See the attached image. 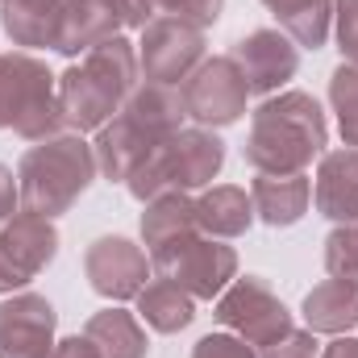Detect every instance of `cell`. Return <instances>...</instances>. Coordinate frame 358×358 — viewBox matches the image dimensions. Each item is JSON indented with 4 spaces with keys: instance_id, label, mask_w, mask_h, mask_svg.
<instances>
[{
    "instance_id": "obj_1",
    "label": "cell",
    "mask_w": 358,
    "mask_h": 358,
    "mask_svg": "<svg viewBox=\"0 0 358 358\" xmlns=\"http://www.w3.org/2000/svg\"><path fill=\"white\" fill-rule=\"evenodd\" d=\"M329 125L321 104L308 92H279L267 96L250 117L246 138V163L267 176H292L304 171L317 155H325Z\"/></svg>"
},
{
    "instance_id": "obj_2",
    "label": "cell",
    "mask_w": 358,
    "mask_h": 358,
    "mask_svg": "<svg viewBox=\"0 0 358 358\" xmlns=\"http://www.w3.org/2000/svg\"><path fill=\"white\" fill-rule=\"evenodd\" d=\"M138 50L129 38H108L100 46H92L88 55L67 67L59 76V104H63V117L76 134H88L108 125L121 104L129 100V92L138 88Z\"/></svg>"
},
{
    "instance_id": "obj_3",
    "label": "cell",
    "mask_w": 358,
    "mask_h": 358,
    "mask_svg": "<svg viewBox=\"0 0 358 358\" xmlns=\"http://www.w3.org/2000/svg\"><path fill=\"white\" fill-rule=\"evenodd\" d=\"M92 176H96V150L80 134L46 138L42 146L25 150L17 167L21 208L38 217H59L88 192Z\"/></svg>"
},
{
    "instance_id": "obj_4",
    "label": "cell",
    "mask_w": 358,
    "mask_h": 358,
    "mask_svg": "<svg viewBox=\"0 0 358 358\" xmlns=\"http://www.w3.org/2000/svg\"><path fill=\"white\" fill-rule=\"evenodd\" d=\"M225 163V142L213 129H176L167 142H159L125 179V187L146 204L163 192L204 187Z\"/></svg>"
},
{
    "instance_id": "obj_5",
    "label": "cell",
    "mask_w": 358,
    "mask_h": 358,
    "mask_svg": "<svg viewBox=\"0 0 358 358\" xmlns=\"http://www.w3.org/2000/svg\"><path fill=\"white\" fill-rule=\"evenodd\" d=\"M8 125L25 142L59 138V129L67 125L50 67L25 50L0 55V129H8Z\"/></svg>"
},
{
    "instance_id": "obj_6",
    "label": "cell",
    "mask_w": 358,
    "mask_h": 358,
    "mask_svg": "<svg viewBox=\"0 0 358 358\" xmlns=\"http://www.w3.org/2000/svg\"><path fill=\"white\" fill-rule=\"evenodd\" d=\"M217 321L225 329H234L255 350H267V346L283 342L292 334V313L283 308V300L271 292L267 279H259V275L234 279L217 296Z\"/></svg>"
},
{
    "instance_id": "obj_7",
    "label": "cell",
    "mask_w": 358,
    "mask_h": 358,
    "mask_svg": "<svg viewBox=\"0 0 358 358\" xmlns=\"http://www.w3.org/2000/svg\"><path fill=\"white\" fill-rule=\"evenodd\" d=\"M200 63H204V29L196 21L159 13L155 21L142 25L138 67H142V76L150 84H171V88H179Z\"/></svg>"
},
{
    "instance_id": "obj_8",
    "label": "cell",
    "mask_w": 358,
    "mask_h": 358,
    "mask_svg": "<svg viewBox=\"0 0 358 358\" xmlns=\"http://www.w3.org/2000/svg\"><path fill=\"white\" fill-rule=\"evenodd\" d=\"M179 100H183V113L200 129H213V125H234L246 113L250 88H246L238 63L229 55H221V59H204L179 84Z\"/></svg>"
},
{
    "instance_id": "obj_9",
    "label": "cell",
    "mask_w": 358,
    "mask_h": 358,
    "mask_svg": "<svg viewBox=\"0 0 358 358\" xmlns=\"http://www.w3.org/2000/svg\"><path fill=\"white\" fill-rule=\"evenodd\" d=\"M59 250V234L50 217L38 213H17L0 229V292L25 287L38 271L46 267Z\"/></svg>"
},
{
    "instance_id": "obj_10",
    "label": "cell",
    "mask_w": 358,
    "mask_h": 358,
    "mask_svg": "<svg viewBox=\"0 0 358 358\" xmlns=\"http://www.w3.org/2000/svg\"><path fill=\"white\" fill-rule=\"evenodd\" d=\"M84 275L104 300H134L150 283V255L129 238H96L84 255Z\"/></svg>"
},
{
    "instance_id": "obj_11",
    "label": "cell",
    "mask_w": 358,
    "mask_h": 358,
    "mask_svg": "<svg viewBox=\"0 0 358 358\" xmlns=\"http://www.w3.org/2000/svg\"><path fill=\"white\" fill-rule=\"evenodd\" d=\"M55 325L59 317L46 296H8L0 304V358H50Z\"/></svg>"
},
{
    "instance_id": "obj_12",
    "label": "cell",
    "mask_w": 358,
    "mask_h": 358,
    "mask_svg": "<svg viewBox=\"0 0 358 358\" xmlns=\"http://www.w3.org/2000/svg\"><path fill=\"white\" fill-rule=\"evenodd\" d=\"M229 59L238 63L246 88L259 92V96H275L296 76V67H300L296 42L283 29H255V34H246L242 42H234Z\"/></svg>"
},
{
    "instance_id": "obj_13",
    "label": "cell",
    "mask_w": 358,
    "mask_h": 358,
    "mask_svg": "<svg viewBox=\"0 0 358 358\" xmlns=\"http://www.w3.org/2000/svg\"><path fill=\"white\" fill-rule=\"evenodd\" d=\"M200 238L196 225V200H187V192H163L155 200H146L142 213V242L150 255V267L163 271L187 242Z\"/></svg>"
},
{
    "instance_id": "obj_14",
    "label": "cell",
    "mask_w": 358,
    "mask_h": 358,
    "mask_svg": "<svg viewBox=\"0 0 358 358\" xmlns=\"http://www.w3.org/2000/svg\"><path fill=\"white\" fill-rule=\"evenodd\" d=\"M159 275L176 279L192 300H213L229 287V279H238V255H234V246H221L213 238H196Z\"/></svg>"
},
{
    "instance_id": "obj_15",
    "label": "cell",
    "mask_w": 358,
    "mask_h": 358,
    "mask_svg": "<svg viewBox=\"0 0 358 358\" xmlns=\"http://www.w3.org/2000/svg\"><path fill=\"white\" fill-rule=\"evenodd\" d=\"M121 29H125L121 0H67L59 13L55 50L59 55H88L92 46L117 38Z\"/></svg>"
},
{
    "instance_id": "obj_16",
    "label": "cell",
    "mask_w": 358,
    "mask_h": 358,
    "mask_svg": "<svg viewBox=\"0 0 358 358\" xmlns=\"http://www.w3.org/2000/svg\"><path fill=\"white\" fill-rule=\"evenodd\" d=\"M159 146V138H150L125 108L108 121V125H100L96 129V171L108 179V183H125V179L134 176V167L150 155Z\"/></svg>"
},
{
    "instance_id": "obj_17",
    "label": "cell",
    "mask_w": 358,
    "mask_h": 358,
    "mask_svg": "<svg viewBox=\"0 0 358 358\" xmlns=\"http://www.w3.org/2000/svg\"><path fill=\"white\" fill-rule=\"evenodd\" d=\"M317 213L338 221V225H355L358 221V150H329L321 155V171H317Z\"/></svg>"
},
{
    "instance_id": "obj_18",
    "label": "cell",
    "mask_w": 358,
    "mask_h": 358,
    "mask_svg": "<svg viewBox=\"0 0 358 358\" xmlns=\"http://www.w3.org/2000/svg\"><path fill=\"white\" fill-rule=\"evenodd\" d=\"M250 200H255V217H263L267 225L283 229V225H296L308 213L313 183H308L304 171H292V176H267V171H259L255 187H250Z\"/></svg>"
},
{
    "instance_id": "obj_19",
    "label": "cell",
    "mask_w": 358,
    "mask_h": 358,
    "mask_svg": "<svg viewBox=\"0 0 358 358\" xmlns=\"http://www.w3.org/2000/svg\"><path fill=\"white\" fill-rule=\"evenodd\" d=\"M304 321L313 334H350L358 325V283L355 279H338L329 275L325 283H317L304 296Z\"/></svg>"
},
{
    "instance_id": "obj_20",
    "label": "cell",
    "mask_w": 358,
    "mask_h": 358,
    "mask_svg": "<svg viewBox=\"0 0 358 358\" xmlns=\"http://www.w3.org/2000/svg\"><path fill=\"white\" fill-rule=\"evenodd\" d=\"M250 221H255V200L234 183L208 187L196 200V225L208 238H242L250 229Z\"/></svg>"
},
{
    "instance_id": "obj_21",
    "label": "cell",
    "mask_w": 358,
    "mask_h": 358,
    "mask_svg": "<svg viewBox=\"0 0 358 358\" xmlns=\"http://www.w3.org/2000/svg\"><path fill=\"white\" fill-rule=\"evenodd\" d=\"M150 138H159V142H167L176 129H183L179 121L187 117L183 113V100H179V88H171V84H138V88L129 92V100L121 104Z\"/></svg>"
},
{
    "instance_id": "obj_22",
    "label": "cell",
    "mask_w": 358,
    "mask_h": 358,
    "mask_svg": "<svg viewBox=\"0 0 358 358\" xmlns=\"http://www.w3.org/2000/svg\"><path fill=\"white\" fill-rule=\"evenodd\" d=\"M138 317H142L155 334H179V329L192 325L196 300L179 287L176 279L159 275V279H150V283L138 292Z\"/></svg>"
},
{
    "instance_id": "obj_23",
    "label": "cell",
    "mask_w": 358,
    "mask_h": 358,
    "mask_svg": "<svg viewBox=\"0 0 358 358\" xmlns=\"http://www.w3.org/2000/svg\"><path fill=\"white\" fill-rule=\"evenodd\" d=\"M0 25L17 46H50L55 50V29L59 13L67 0H0Z\"/></svg>"
},
{
    "instance_id": "obj_24",
    "label": "cell",
    "mask_w": 358,
    "mask_h": 358,
    "mask_svg": "<svg viewBox=\"0 0 358 358\" xmlns=\"http://www.w3.org/2000/svg\"><path fill=\"white\" fill-rule=\"evenodd\" d=\"M84 338L96 346L100 358H146V334L134 313L125 308H100L84 325Z\"/></svg>"
},
{
    "instance_id": "obj_25",
    "label": "cell",
    "mask_w": 358,
    "mask_h": 358,
    "mask_svg": "<svg viewBox=\"0 0 358 358\" xmlns=\"http://www.w3.org/2000/svg\"><path fill=\"white\" fill-rule=\"evenodd\" d=\"M271 13L279 17L283 34L296 46H325L329 38V17H334V0H263Z\"/></svg>"
},
{
    "instance_id": "obj_26",
    "label": "cell",
    "mask_w": 358,
    "mask_h": 358,
    "mask_svg": "<svg viewBox=\"0 0 358 358\" xmlns=\"http://www.w3.org/2000/svg\"><path fill=\"white\" fill-rule=\"evenodd\" d=\"M329 100H334L338 129H342L346 146L358 150V63H342L329 76Z\"/></svg>"
},
{
    "instance_id": "obj_27",
    "label": "cell",
    "mask_w": 358,
    "mask_h": 358,
    "mask_svg": "<svg viewBox=\"0 0 358 358\" xmlns=\"http://www.w3.org/2000/svg\"><path fill=\"white\" fill-rule=\"evenodd\" d=\"M325 267L338 279H355L358 283V229L355 225H338L325 238Z\"/></svg>"
},
{
    "instance_id": "obj_28",
    "label": "cell",
    "mask_w": 358,
    "mask_h": 358,
    "mask_svg": "<svg viewBox=\"0 0 358 358\" xmlns=\"http://www.w3.org/2000/svg\"><path fill=\"white\" fill-rule=\"evenodd\" d=\"M159 13H171V17H183V21H196L200 29L213 25L221 17V4L225 0H150Z\"/></svg>"
},
{
    "instance_id": "obj_29",
    "label": "cell",
    "mask_w": 358,
    "mask_h": 358,
    "mask_svg": "<svg viewBox=\"0 0 358 358\" xmlns=\"http://www.w3.org/2000/svg\"><path fill=\"white\" fill-rule=\"evenodd\" d=\"M192 358H255V346H246L238 334H208L196 342Z\"/></svg>"
},
{
    "instance_id": "obj_30",
    "label": "cell",
    "mask_w": 358,
    "mask_h": 358,
    "mask_svg": "<svg viewBox=\"0 0 358 358\" xmlns=\"http://www.w3.org/2000/svg\"><path fill=\"white\" fill-rule=\"evenodd\" d=\"M334 17H338V42L346 63H358V0H334Z\"/></svg>"
},
{
    "instance_id": "obj_31",
    "label": "cell",
    "mask_w": 358,
    "mask_h": 358,
    "mask_svg": "<svg viewBox=\"0 0 358 358\" xmlns=\"http://www.w3.org/2000/svg\"><path fill=\"white\" fill-rule=\"evenodd\" d=\"M263 358H317V342H313V334H287L283 342H275L263 350Z\"/></svg>"
},
{
    "instance_id": "obj_32",
    "label": "cell",
    "mask_w": 358,
    "mask_h": 358,
    "mask_svg": "<svg viewBox=\"0 0 358 358\" xmlns=\"http://www.w3.org/2000/svg\"><path fill=\"white\" fill-rule=\"evenodd\" d=\"M17 204H21V192H17V179H13V171L0 163V225L17 213Z\"/></svg>"
},
{
    "instance_id": "obj_33",
    "label": "cell",
    "mask_w": 358,
    "mask_h": 358,
    "mask_svg": "<svg viewBox=\"0 0 358 358\" xmlns=\"http://www.w3.org/2000/svg\"><path fill=\"white\" fill-rule=\"evenodd\" d=\"M50 358H100V355H96V346L88 338H63V342H55Z\"/></svg>"
},
{
    "instance_id": "obj_34",
    "label": "cell",
    "mask_w": 358,
    "mask_h": 358,
    "mask_svg": "<svg viewBox=\"0 0 358 358\" xmlns=\"http://www.w3.org/2000/svg\"><path fill=\"white\" fill-rule=\"evenodd\" d=\"M121 8H125V25H134V29H142L146 21H155V17H159L150 0H121Z\"/></svg>"
},
{
    "instance_id": "obj_35",
    "label": "cell",
    "mask_w": 358,
    "mask_h": 358,
    "mask_svg": "<svg viewBox=\"0 0 358 358\" xmlns=\"http://www.w3.org/2000/svg\"><path fill=\"white\" fill-rule=\"evenodd\" d=\"M321 358H358V338H346V334H342V338H334V342L325 346V355H321Z\"/></svg>"
},
{
    "instance_id": "obj_36",
    "label": "cell",
    "mask_w": 358,
    "mask_h": 358,
    "mask_svg": "<svg viewBox=\"0 0 358 358\" xmlns=\"http://www.w3.org/2000/svg\"><path fill=\"white\" fill-rule=\"evenodd\" d=\"M355 229H358V221H355Z\"/></svg>"
}]
</instances>
